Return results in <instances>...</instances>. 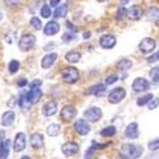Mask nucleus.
<instances>
[{
	"label": "nucleus",
	"instance_id": "1",
	"mask_svg": "<svg viewBox=\"0 0 159 159\" xmlns=\"http://www.w3.org/2000/svg\"><path fill=\"white\" fill-rule=\"evenodd\" d=\"M141 154H143V148L140 145L126 143L121 145L120 148V155L122 159H138Z\"/></svg>",
	"mask_w": 159,
	"mask_h": 159
},
{
	"label": "nucleus",
	"instance_id": "2",
	"mask_svg": "<svg viewBox=\"0 0 159 159\" xmlns=\"http://www.w3.org/2000/svg\"><path fill=\"white\" fill-rule=\"evenodd\" d=\"M61 76H62V80L68 84H74L78 82L79 79V71L76 68H73V66H69L62 70L61 73Z\"/></svg>",
	"mask_w": 159,
	"mask_h": 159
},
{
	"label": "nucleus",
	"instance_id": "3",
	"mask_svg": "<svg viewBox=\"0 0 159 159\" xmlns=\"http://www.w3.org/2000/svg\"><path fill=\"white\" fill-rule=\"evenodd\" d=\"M36 43V38L33 34H23L19 39V48L22 51H28L31 50Z\"/></svg>",
	"mask_w": 159,
	"mask_h": 159
},
{
	"label": "nucleus",
	"instance_id": "4",
	"mask_svg": "<svg viewBox=\"0 0 159 159\" xmlns=\"http://www.w3.org/2000/svg\"><path fill=\"white\" fill-rule=\"evenodd\" d=\"M125 97H126V90L124 88H115L108 94V101L110 103L116 104V103H120Z\"/></svg>",
	"mask_w": 159,
	"mask_h": 159
},
{
	"label": "nucleus",
	"instance_id": "5",
	"mask_svg": "<svg viewBox=\"0 0 159 159\" xmlns=\"http://www.w3.org/2000/svg\"><path fill=\"white\" fill-rule=\"evenodd\" d=\"M84 117L90 122H97L102 117V111L98 107H90L84 112Z\"/></svg>",
	"mask_w": 159,
	"mask_h": 159
},
{
	"label": "nucleus",
	"instance_id": "6",
	"mask_svg": "<svg viewBox=\"0 0 159 159\" xmlns=\"http://www.w3.org/2000/svg\"><path fill=\"white\" fill-rule=\"evenodd\" d=\"M61 150H62L64 155H66V157H73V155H75V154L79 152V145H78L76 143H74V141H68V143H65V144L62 145Z\"/></svg>",
	"mask_w": 159,
	"mask_h": 159
},
{
	"label": "nucleus",
	"instance_id": "7",
	"mask_svg": "<svg viewBox=\"0 0 159 159\" xmlns=\"http://www.w3.org/2000/svg\"><path fill=\"white\" fill-rule=\"evenodd\" d=\"M155 48V41L153 38H144L143 41L139 43V50L141 52H144V54H149V52H152L153 50Z\"/></svg>",
	"mask_w": 159,
	"mask_h": 159
},
{
	"label": "nucleus",
	"instance_id": "8",
	"mask_svg": "<svg viewBox=\"0 0 159 159\" xmlns=\"http://www.w3.org/2000/svg\"><path fill=\"white\" fill-rule=\"evenodd\" d=\"M99 45L101 47L106 48V50H110L112 47H115L116 45V38L112 34H104L99 38Z\"/></svg>",
	"mask_w": 159,
	"mask_h": 159
},
{
	"label": "nucleus",
	"instance_id": "9",
	"mask_svg": "<svg viewBox=\"0 0 159 159\" xmlns=\"http://www.w3.org/2000/svg\"><path fill=\"white\" fill-rule=\"evenodd\" d=\"M132 89L138 92V93L139 92H145L149 89V82L144 78H136L134 83H132Z\"/></svg>",
	"mask_w": 159,
	"mask_h": 159
},
{
	"label": "nucleus",
	"instance_id": "10",
	"mask_svg": "<svg viewBox=\"0 0 159 159\" xmlns=\"http://www.w3.org/2000/svg\"><path fill=\"white\" fill-rule=\"evenodd\" d=\"M74 129L76 130L79 135H87L90 131V126L85 120H76L74 124Z\"/></svg>",
	"mask_w": 159,
	"mask_h": 159
},
{
	"label": "nucleus",
	"instance_id": "11",
	"mask_svg": "<svg viewBox=\"0 0 159 159\" xmlns=\"http://www.w3.org/2000/svg\"><path fill=\"white\" fill-rule=\"evenodd\" d=\"M61 118L64 121H70L76 116V110L73 107V106H65V107L61 110Z\"/></svg>",
	"mask_w": 159,
	"mask_h": 159
},
{
	"label": "nucleus",
	"instance_id": "12",
	"mask_svg": "<svg viewBox=\"0 0 159 159\" xmlns=\"http://www.w3.org/2000/svg\"><path fill=\"white\" fill-rule=\"evenodd\" d=\"M56 112H57V104H56V102L50 101V102H47V103L43 104L42 113L45 116H54Z\"/></svg>",
	"mask_w": 159,
	"mask_h": 159
},
{
	"label": "nucleus",
	"instance_id": "13",
	"mask_svg": "<svg viewBox=\"0 0 159 159\" xmlns=\"http://www.w3.org/2000/svg\"><path fill=\"white\" fill-rule=\"evenodd\" d=\"M25 93H27V97H28V99L32 104L37 103L38 99L42 96V92H41V89H39V87L38 88H30V90L25 92Z\"/></svg>",
	"mask_w": 159,
	"mask_h": 159
},
{
	"label": "nucleus",
	"instance_id": "14",
	"mask_svg": "<svg viewBox=\"0 0 159 159\" xmlns=\"http://www.w3.org/2000/svg\"><path fill=\"white\" fill-rule=\"evenodd\" d=\"M59 31H60V24H59L57 22H55V20L47 23V24L45 25V28H43V32H45L46 36H54V34H56Z\"/></svg>",
	"mask_w": 159,
	"mask_h": 159
},
{
	"label": "nucleus",
	"instance_id": "15",
	"mask_svg": "<svg viewBox=\"0 0 159 159\" xmlns=\"http://www.w3.org/2000/svg\"><path fill=\"white\" fill-rule=\"evenodd\" d=\"M125 136L127 139H136L139 136V126H138V124H135V122L130 124L125 130Z\"/></svg>",
	"mask_w": 159,
	"mask_h": 159
},
{
	"label": "nucleus",
	"instance_id": "16",
	"mask_svg": "<svg viewBox=\"0 0 159 159\" xmlns=\"http://www.w3.org/2000/svg\"><path fill=\"white\" fill-rule=\"evenodd\" d=\"M25 148V135L23 132L16 135V140H14V150L16 152H23Z\"/></svg>",
	"mask_w": 159,
	"mask_h": 159
},
{
	"label": "nucleus",
	"instance_id": "17",
	"mask_svg": "<svg viewBox=\"0 0 159 159\" xmlns=\"http://www.w3.org/2000/svg\"><path fill=\"white\" fill-rule=\"evenodd\" d=\"M143 16V9L138 5H134V7H131L129 10H127V17L132 20H138L140 19Z\"/></svg>",
	"mask_w": 159,
	"mask_h": 159
},
{
	"label": "nucleus",
	"instance_id": "18",
	"mask_svg": "<svg viewBox=\"0 0 159 159\" xmlns=\"http://www.w3.org/2000/svg\"><path fill=\"white\" fill-rule=\"evenodd\" d=\"M9 149H10V140L4 139L0 141V159H7L9 155Z\"/></svg>",
	"mask_w": 159,
	"mask_h": 159
},
{
	"label": "nucleus",
	"instance_id": "19",
	"mask_svg": "<svg viewBox=\"0 0 159 159\" xmlns=\"http://www.w3.org/2000/svg\"><path fill=\"white\" fill-rule=\"evenodd\" d=\"M106 90V85L104 84H96V85H92L90 88H88V90H85V94H94V96H101L104 93Z\"/></svg>",
	"mask_w": 159,
	"mask_h": 159
},
{
	"label": "nucleus",
	"instance_id": "20",
	"mask_svg": "<svg viewBox=\"0 0 159 159\" xmlns=\"http://www.w3.org/2000/svg\"><path fill=\"white\" fill-rule=\"evenodd\" d=\"M30 143H31V145H32V148L38 149V148H41L42 145H43V136L39 134V132H34V134L31 136Z\"/></svg>",
	"mask_w": 159,
	"mask_h": 159
},
{
	"label": "nucleus",
	"instance_id": "21",
	"mask_svg": "<svg viewBox=\"0 0 159 159\" xmlns=\"http://www.w3.org/2000/svg\"><path fill=\"white\" fill-rule=\"evenodd\" d=\"M56 59H57V55H56V54H47V55L42 59L41 66H42L43 69H48L50 66L54 65V62L56 61Z\"/></svg>",
	"mask_w": 159,
	"mask_h": 159
},
{
	"label": "nucleus",
	"instance_id": "22",
	"mask_svg": "<svg viewBox=\"0 0 159 159\" xmlns=\"http://www.w3.org/2000/svg\"><path fill=\"white\" fill-rule=\"evenodd\" d=\"M18 104L20 106V107H22L23 110H30V108H31L32 103L30 102V99H28V97H27V93H25V92H22V93L19 94Z\"/></svg>",
	"mask_w": 159,
	"mask_h": 159
},
{
	"label": "nucleus",
	"instance_id": "23",
	"mask_svg": "<svg viewBox=\"0 0 159 159\" xmlns=\"http://www.w3.org/2000/svg\"><path fill=\"white\" fill-rule=\"evenodd\" d=\"M14 118H16V115L13 111H7L3 117H2V124L3 126H10L13 125V122H14Z\"/></svg>",
	"mask_w": 159,
	"mask_h": 159
},
{
	"label": "nucleus",
	"instance_id": "24",
	"mask_svg": "<svg viewBox=\"0 0 159 159\" xmlns=\"http://www.w3.org/2000/svg\"><path fill=\"white\" fill-rule=\"evenodd\" d=\"M80 57H82V55H80V52H78V51H70V52H68V54L65 55L66 61H69L71 64L78 62L79 60H80Z\"/></svg>",
	"mask_w": 159,
	"mask_h": 159
},
{
	"label": "nucleus",
	"instance_id": "25",
	"mask_svg": "<svg viewBox=\"0 0 159 159\" xmlns=\"http://www.w3.org/2000/svg\"><path fill=\"white\" fill-rule=\"evenodd\" d=\"M60 130H61L60 125H57V124H51V125L47 127V134H48L50 136H57V135L60 134Z\"/></svg>",
	"mask_w": 159,
	"mask_h": 159
},
{
	"label": "nucleus",
	"instance_id": "26",
	"mask_svg": "<svg viewBox=\"0 0 159 159\" xmlns=\"http://www.w3.org/2000/svg\"><path fill=\"white\" fill-rule=\"evenodd\" d=\"M147 16L150 20H159V8H155V7L149 8Z\"/></svg>",
	"mask_w": 159,
	"mask_h": 159
},
{
	"label": "nucleus",
	"instance_id": "27",
	"mask_svg": "<svg viewBox=\"0 0 159 159\" xmlns=\"http://www.w3.org/2000/svg\"><path fill=\"white\" fill-rule=\"evenodd\" d=\"M66 14H68V7L66 5H60L59 8H56L54 16L55 18H65Z\"/></svg>",
	"mask_w": 159,
	"mask_h": 159
},
{
	"label": "nucleus",
	"instance_id": "28",
	"mask_svg": "<svg viewBox=\"0 0 159 159\" xmlns=\"http://www.w3.org/2000/svg\"><path fill=\"white\" fill-rule=\"evenodd\" d=\"M116 134V127L115 126H107V127H104L102 131H101V135L103 138H111Z\"/></svg>",
	"mask_w": 159,
	"mask_h": 159
},
{
	"label": "nucleus",
	"instance_id": "29",
	"mask_svg": "<svg viewBox=\"0 0 159 159\" xmlns=\"http://www.w3.org/2000/svg\"><path fill=\"white\" fill-rule=\"evenodd\" d=\"M131 66H132V62L127 59H122L117 62V69H120V70H129Z\"/></svg>",
	"mask_w": 159,
	"mask_h": 159
},
{
	"label": "nucleus",
	"instance_id": "30",
	"mask_svg": "<svg viewBox=\"0 0 159 159\" xmlns=\"http://www.w3.org/2000/svg\"><path fill=\"white\" fill-rule=\"evenodd\" d=\"M153 99V94L152 93H148V94H145V96H143L141 98H139L138 99V106H141V107H143V106H145V104H148L150 101Z\"/></svg>",
	"mask_w": 159,
	"mask_h": 159
},
{
	"label": "nucleus",
	"instance_id": "31",
	"mask_svg": "<svg viewBox=\"0 0 159 159\" xmlns=\"http://www.w3.org/2000/svg\"><path fill=\"white\" fill-rule=\"evenodd\" d=\"M149 75H150L152 80H153L154 83H158V82H159V66H157V68H153V69L150 70Z\"/></svg>",
	"mask_w": 159,
	"mask_h": 159
},
{
	"label": "nucleus",
	"instance_id": "32",
	"mask_svg": "<svg viewBox=\"0 0 159 159\" xmlns=\"http://www.w3.org/2000/svg\"><path fill=\"white\" fill-rule=\"evenodd\" d=\"M18 69H19V62H18L17 60H11V61L9 62V73L14 74V73L18 71Z\"/></svg>",
	"mask_w": 159,
	"mask_h": 159
},
{
	"label": "nucleus",
	"instance_id": "33",
	"mask_svg": "<svg viewBox=\"0 0 159 159\" xmlns=\"http://www.w3.org/2000/svg\"><path fill=\"white\" fill-rule=\"evenodd\" d=\"M31 24H32V27L34 28V30H41L42 28V23H41V20H39V18H37V17H32L31 18Z\"/></svg>",
	"mask_w": 159,
	"mask_h": 159
},
{
	"label": "nucleus",
	"instance_id": "34",
	"mask_svg": "<svg viewBox=\"0 0 159 159\" xmlns=\"http://www.w3.org/2000/svg\"><path fill=\"white\" fill-rule=\"evenodd\" d=\"M41 17L42 18H50L51 17V8H50V5H43L41 8Z\"/></svg>",
	"mask_w": 159,
	"mask_h": 159
},
{
	"label": "nucleus",
	"instance_id": "35",
	"mask_svg": "<svg viewBox=\"0 0 159 159\" xmlns=\"http://www.w3.org/2000/svg\"><path fill=\"white\" fill-rule=\"evenodd\" d=\"M125 16H127V10H126L125 8H122V7H120V8H118V10H117V14H116L117 20L124 19V18H125Z\"/></svg>",
	"mask_w": 159,
	"mask_h": 159
},
{
	"label": "nucleus",
	"instance_id": "36",
	"mask_svg": "<svg viewBox=\"0 0 159 159\" xmlns=\"http://www.w3.org/2000/svg\"><path fill=\"white\" fill-rule=\"evenodd\" d=\"M75 38V34L74 33H70V32H66L64 36H62V41L64 42H70Z\"/></svg>",
	"mask_w": 159,
	"mask_h": 159
},
{
	"label": "nucleus",
	"instance_id": "37",
	"mask_svg": "<svg viewBox=\"0 0 159 159\" xmlns=\"http://www.w3.org/2000/svg\"><path fill=\"white\" fill-rule=\"evenodd\" d=\"M5 2V5L9 7V8H16L18 7V4L20 3V0H4Z\"/></svg>",
	"mask_w": 159,
	"mask_h": 159
},
{
	"label": "nucleus",
	"instance_id": "38",
	"mask_svg": "<svg viewBox=\"0 0 159 159\" xmlns=\"http://www.w3.org/2000/svg\"><path fill=\"white\" fill-rule=\"evenodd\" d=\"M148 148H149L150 150H158V149H159V139L150 141V143L148 144Z\"/></svg>",
	"mask_w": 159,
	"mask_h": 159
},
{
	"label": "nucleus",
	"instance_id": "39",
	"mask_svg": "<svg viewBox=\"0 0 159 159\" xmlns=\"http://www.w3.org/2000/svg\"><path fill=\"white\" fill-rule=\"evenodd\" d=\"M158 106H159V98H154V99H152V101L148 103L149 110H155Z\"/></svg>",
	"mask_w": 159,
	"mask_h": 159
},
{
	"label": "nucleus",
	"instance_id": "40",
	"mask_svg": "<svg viewBox=\"0 0 159 159\" xmlns=\"http://www.w3.org/2000/svg\"><path fill=\"white\" fill-rule=\"evenodd\" d=\"M117 79H118V76L117 75H115V74H112V75H110V76H107V79H106V84H113V83H116L117 82Z\"/></svg>",
	"mask_w": 159,
	"mask_h": 159
},
{
	"label": "nucleus",
	"instance_id": "41",
	"mask_svg": "<svg viewBox=\"0 0 159 159\" xmlns=\"http://www.w3.org/2000/svg\"><path fill=\"white\" fill-rule=\"evenodd\" d=\"M41 84H42V82L39 80V79H36V80H33L28 84V87L30 88H38V87H41Z\"/></svg>",
	"mask_w": 159,
	"mask_h": 159
},
{
	"label": "nucleus",
	"instance_id": "42",
	"mask_svg": "<svg viewBox=\"0 0 159 159\" xmlns=\"http://www.w3.org/2000/svg\"><path fill=\"white\" fill-rule=\"evenodd\" d=\"M159 60V51L158 52H155V54H153L149 59H148V61L149 62H154V61H158Z\"/></svg>",
	"mask_w": 159,
	"mask_h": 159
},
{
	"label": "nucleus",
	"instance_id": "43",
	"mask_svg": "<svg viewBox=\"0 0 159 159\" xmlns=\"http://www.w3.org/2000/svg\"><path fill=\"white\" fill-rule=\"evenodd\" d=\"M60 0H50V7H57Z\"/></svg>",
	"mask_w": 159,
	"mask_h": 159
},
{
	"label": "nucleus",
	"instance_id": "44",
	"mask_svg": "<svg viewBox=\"0 0 159 159\" xmlns=\"http://www.w3.org/2000/svg\"><path fill=\"white\" fill-rule=\"evenodd\" d=\"M16 101H18V99H16L14 97H13V98H10V101L8 102V106H10V107H13V106L16 104Z\"/></svg>",
	"mask_w": 159,
	"mask_h": 159
},
{
	"label": "nucleus",
	"instance_id": "45",
	"mask_svg": "<svg viewBox=\"0 0 159 159\" xmlns=\"http://www.w3.org/2000/svg\"><path fill=\"white\" fill-rule=\"evenodd\" d=\"M18 85H19V87H24V85H27V80H25V79H20V80L18 82Z\"/></svg>",
	"mask_w": 159,
	"mask_h": 159
},
{
	"label": "nucleus",
	"instance_id": "46",
	"mask_svg": "<svg viewBox=\"0 0 159 159\" xmlns=\"http://www.w3.org/2000/svg\"><path fill=\"white\" fill-rule=\"evenodd\" d=\"M120 2H121V4H127L130 0H120Z\"/></svg>",
	"mask_w": 159,
	"mask_h": 159
},
{
	"label": "nucleus",
	"instance_id": "47",
	"mask_svg": "<svg viewBox=\"0 0 159 159\" xmlns=\"http://www.w3.org/2000/svg\"><path fill=\"white\" fill-rule=\"evenodd\" d=\"M84 37H85V38H88V37H89V33H88V32H87V33H84Z\"/></svg>",
	"mask_w": 159,
	"mask_h": 159
},
{
	"label": "nucleus",
	"instance_id": "48",
	"mask_svg": "<svg viewBox=\"0 0 159 159\" xmlns=\"http://www.w3.org/2000/svg\"><path fill=\"white\" fill-rule=\"evenodd\" d=\"M22 159H32V158H30V157H22Z\"/></svg>",
	"mask_w": 159,
	"mask_h": 159
},
{
	"label": "nucleus",
	"instance_id": "49",
	"mask_svg": "<svg viewBox=\"0 0 159 159\" xmlns=\"http://www.w3.org/2000/svg\"><path fill=\"white\" fill-rule=\"evenodd\" d=\"M2 19H3V14H2V13H0V22H2Z\"/></svg>",
	"mask_w": 159,
	"mask_h": 159
},
{
	"label": "nucleus",
	"instance_id": "50",
	"mask_svg": "<svg viewBox=\"0 0 159 159\" xmlns=\"http://www.w3.org/2000/svg\"><path fill=\"white\" fill-rule=\"evenodd\" d=\"M97 2H101V3H103V2H107V0H97Z\"/></svg>",
	"mask_w": 159,
	"mask_h": 159
}]
</instances>
